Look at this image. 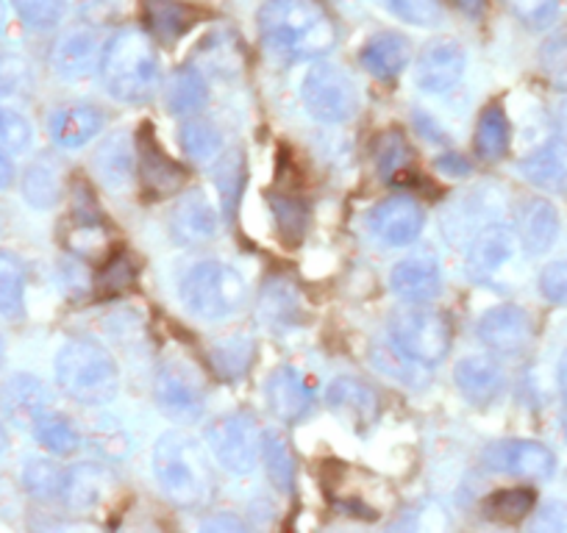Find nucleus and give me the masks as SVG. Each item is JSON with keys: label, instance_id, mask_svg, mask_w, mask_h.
Returning <instances> with one entry per match:
<instances>
[{"label": "nucleus", "instance_id": "obj_1", "mask_svg": "<svg viewBox=\"0 0 567 533\" xmlns=\"http://www.w3.org/2000/svg\"><path fill=\"white\" fill-rule=\"evenodd\" d=\"M256 20L267 48L290 62H312L337 45V23L320 0H267Z\"/></svg>", "mask_w": 567, "mask_h": 533}, {"label": "nucleus", "instance_id": "obj_2", "mask_svg": "<svg viewBox=\"0 0 567 533\" xmlns=\"http://www.w3.org/2000/svg\"><path fill=\"white\" fill-rule=\"evenodd\" d=\"M154 475L178 509H200L215 492V470L204 445L184 431L162 433L154 448Z\"/></svg>", "mask_w": 567, "mask_h": 533}, {"label": "nucleus", "instance_id": "obj_3", "mask_svg": "<svg viewBox=\"0 0 567 533\" xmlns=\"http://www.w3.org/2000/svg\"><path fill=\"white\" fill-rule=\"evenodd\" d=\"M101 79L120 103H145L159 90V56L154 40L140 29H123L103 45Z\"/></svg>", "mask_w": 567, "mask_h": 533}, {"label": "nucleus", "instance_id": "obj_4", "mask_svg": "<svg viewBox=\"0 0 567 533\" xmlns=\"http://www.w3.org/2000/svg\"><path fill=\"white\" fill-rule=\"evenodd\" d=\"M56 384L75 404L103 406L120 389V369L112 353L95 339H73L56 353Z\"/></svg>", "mask_w": 567, "mask_h": 533}, {"label": "nucleus", "instance_id": "obj_5", "mask_svg": "<svg viewBox=\"0 0 567 533\" xmlns=\"http://www.w3.org/2000/svg\"><path fill=\"white\" fill-rule=\"evenodd\" d=\"M182 301L200 320H226L243 306L245 279L223 261H198L184 273Z\"/></svg>", "mask_w": 567, "mask_h": 533}, {"label": "nucleus", "instance_id": "obj_6", "mask_svg": "<svg viewBox=\"0 0 567 533\" xmlns=\"http://www.w3.org/2000/svg\"><path fill=\"white\" fill-rule=\"evenodd\" d=\"M390 336L398 351L406 353L414 362L434 367L451 351V325L440 312L423 309V303H412L390 317Z\"/></svg>", "mask_w": 567, "mask_h": 533}, {"label": "nucleus", "instance_id": "obj_7", "mask_svg": "<svg viewBox=\"0 0 567 533\" xmlns=\"http://www.w3.org/2000/svg\"><path fill=\"white\" fill-rule=\"evenodd\" d=\"M301 101L307 112L320 123H346L357 114L359 95L351 75L334 64H318L301 81Z\"/></svg>", "mask_w": 567, "mask_h": 533}, {"label": "nucleus", "instance_id": "obj_8", "mask_svg": "<svg viewBox=\"0 0 567 533\" xmlns=\"http://www.w3.org/2000/svg\"><path fill=\"white\" fill-rule=\"evenodd\" d=\"M206 442L223 470L248 475L261 456V431L248 411H234L206 428Z\"/></svg>", "mask_w": 567, "mask_h": 533}, {"label": "nucleus", "instance_id": "obj_9", "mask_svg": "<svg viewBox=\"0 0 567 533\" xmlns=\"http://www.w3.org/2000/svg\"><path fill=\"white\" fill-rule=\"evenodd\" d=\"M154 397L156 406L165 411L171 420L195 422L204 417L206 409V389L204 380L198 378L189 364L184 362H165L156 369L154 378Z\"/></svg>", "mask_w": 567, "mask_h": 533}, {"label": "nucleus", "instance_id": "obj_10", "mask_svg": "<svg viewBox=\"0 0 567 533\" xmlns=\"http://www.w3.org/2000/svg\"><path fill=\"white\" fill-rule=\"evenodd\" d=\"M517 237L506 226H484L467 248V275L476 284L504 290L506 273L517 261Z\"/></svg>", "mask_w": 567, "mask_h": 533}, {"label": "nucleus", "instance_id": "obj_11", "mask_svg": "<svg viewBox=\"0 0 567 533\" xmlns=\"http://www.w3.org/2000/svg\"><path fill=\"white\" fill-rule=\"evenodd\" d=\"M465 75V51L454 40H434L423 48L414 67V84L429 95L454 90Z\"/></svg>", "mask_w": 567, "mask_h": 533}, {"label": "nucleus", "instance_id": "obj_12", "mask_svg": "<svg viewBox=\"0 0 567 533\" xmlns=\"http://www.w3.org/2000/svg\"><path fill=\"white\" fill-rule=\"evenodd\" d=\"M425 215L412 198H390L379 203L370 215V231L379 242L390 244V248H403L412 244L423 231Z\"/></svg>", "mask_w": 567, "mask_h": 533}, {"label": "nucleus", "instance_id": "obj_13", "mask_svg": "<svg viewBox=\"0 0 567 533\" xmlns=\"http://www.w3.org/2000/svg\"><path fill=\"white\" fill-rule=\"evenodd\" d=\"M267 404L284 422H301L315 409V389L296 367H278L267 380Z\"/></svg>", "mask_w": 567, "mask_h": 533}, {"label": "nucleus", "instance_id": "obj_14", "mask_svg": "<svg viewBox=\"0 0 567 533\" xmlns=\"http://www.w3.org/2000/svg\"><path fill=\"white\" fill-rule=\"evenodd\" d=\"M390 286L401 301L406 303H429L443 290V270L440 261L429 253L409 255L398 261L390 273Z\"/></svg>", "mask_w": 567, "mask_h": 533}, {"label": "nucleus", "instance_id": "obj_15", "mask_svg": "<svg viewBox=\"0 0 567 533\" xmlns=\"http://www.w3.org/2000/svg\"><path fill=\"white\" fill-rule=\"evenodd\" d=\"M476 334L484 347L493 353H520L532 339V320L520 306H498L489 309L476 325Z\"/></svg>", "mask_w": 567, "mask_h": 533}, {"label": "nucleus", "instance_id": "obj_16", "mask_svg": "<svg viewBox=\"0 0 567 533\" xmlns=\"http://www.w3.org/2000/svg\"><path fill=\"white\" fill-rule=\"evenodd\" d=\"M136 159H140V173L142 181H145V189H148L154 198H165V195L176 192L184 184V178H187L182 165L173 161L171 156L162 150V145L156 143L151 125H142L140 137H136Z\"/></svg>", "mask_w": 567, "mask_h": 533}, {"label": "nucleus", "instance_id": "obj_17", "mask_svg": "<svg viewBox=\"0 0 567 533\" xmlns=\"http://www.w3.org/2000/svg\"><path fill=\"white\" fill-rule=\"evenodd\" d=\"M103 123L106 119H103L101 108L90 106V103H68L51 114L48 130H51V139L59 148L75 150L92 143L103 130Z\"/></svg>", "mask_w": 567, "mask_h": 533}, {"label": "nucleus", "instance_id": "obj_18", "mask_svg": "<svg viewBox=\"0 0 567 533\" xmlns=\"http://www.w3.org/2000/svg\"><path fill=\"white\" fill-rule=\"evenodd\" d=\"M117 487L112 472L101 464H75L64 470L62 494L59 498L73 511H92L103 505Z\"/></svg>", "mask_w": 567, "mask_h": 533}, {"label": "nucleus", "instance_id": "obj_19", "mask_svg": "<svg viewBox=\"0 0 567 533\" xmlns=\"http://www.w3.org/2000/svg\"><path fill=\"white\" fill-rule=\"evenodd\" d=\"M53 73L59 79L81 81L95 73L101 64V51H97V36L90 29H73L56 42L51 53Z\"/></svg>", "mask_w": 567, "mask_h": 533}, {"label": "nucleus", "instance_id": "obj_20", "mask_svg": "<svg viewBox=\"0 0 567 533\" xmlns=\"http://www.w3.org/2000/svg\"><path fill=\"white\" fill-rule=\"evenodd\" d=\"M329 409L346 422L348 428L364 431L379 417V400L368 384L357 378H337L329 386Z\"/></svg>", "mask_w": 567, "mask_h": 533}, {"label": "nucleus", "instance_id": "obj_21", "mask_svg": "<svg viewBox=\"0 0 567 533\" xmlns=\"http://www.w3.org/2000/svg\"><path fill=\"white\" fill-rule=\"evenodd\" d=\"M171 233L178 244H204L217 237V209L204 192H189L173 209Z\"/></svg>", "mask_w": 567, "mask_h": 533}, {"label": "nucleus", "instance_id": "obj_22", "mask_svg": "<svg viewBox=\"0 0 567 533\" xmlns=\"http://www.w3.org/2000/svg\"><path fill=\"white\" fill-rule=\"evenodd\" d=\"M198 9L187 7L182 0H142V20L148 29L151 40L162 45H173L182 40L195 23H198Z\"/></svg>", "mask_w": 567, "mask_h": 533}, {"label": "nucleus", "instance_id": "obj_23", "mask_svg": "<svg viewBox=\"0 0 567 533\" xmlns=\"http://www.w3.org/2000/svg\"><path fill=\"white\" fill-rule=\"evenodd\" d=\"M493 464L498 470L509 472V475L532 478V481H545V478L554 475L556 470V456L550 453L545 445L539 442H504L493 450Z\"/></svg>", "mask_w": 567, "mask_h": 533}, {"label": "nucleus", "instance_id": "obj_24", "mask_svg": "<svg viewBox=\"0 0 567 533\" xmlns=\"http://www.w3.org/2000/svg\"><path fill=\"white\" fill-rule=\"evenodd\" d=\"M409 59H412L409 40L395 31H381V34L370 36L368 45L359 53L362 67L379 81H395L409 64Z\"/></svg>", "mask_w": 567, "mask_h": 533}, {"label": "nucleus", "instance_id": "obj_25", "mask_svg": "<svg viewBox=\"0 0 567 533\" xmlns=\"http://www.w3.org/2000/svg\"><path fill=\"white\" fill-rule=\"evenodd\" d=\"M3 411L20 426H31L45 409H51V391L34 375H12L0 389Z\"/></svg>", "mask_w": 567, "mask_h": 533}, {"label": "nucleus", "instance_id": "obj_26", "mask_svg": "<svg viewBox=\"0 0 567 533\" xmlns=\"http://www.w3.org/2000/svg\"><path fill=\"white\" fill-rule=\"evenodd\" d=\"M456 389L471 404H493L504 391V369L487 356H467L454 367Z\"/></svg>", "mask_w": 567, "mask_h": 533}, {"label": "nucleus", "instance_id": "obj_27", "mask_svg": "<svg viewBox=\"0 0 567 533\" xmlns=\"http://www.w3.org/2000/svg\"><path fill=\"white\" fill-rule=\"evenodd\" d=\"M520 173L528 184L545 192H567V143L561 139L545 143L520 161Z\"/></svg>", "mask_w": 567, "mask_h": 533}, {"label": "nucleus", "instance_id": "obj_28", "mask_svg": "<svg viewBox=\"0 0 567 533\" xmlns=\"http://www.w3.org/2000/svg\"><path fill=\"white\" fill-rule=\"evenodd\" d=\"M559 237V211L548 200H532L520 217V244L528 255L548 253Z\"/></svg>", "mask_w": 567, "mask_h": 533}, {"label": "nucleus", "instance_id": "obj_29", "mask_svg": "<svg viewBox=\"0 0 567 533\" xmlns=\"http://www.w3.org/2000/svg\"><path fill=\"white\" fill-rule=\"evenodd\" d=\"M134 156H136V145L131 148L125 134H114V137H109L95 154L97 178H101L109 189L125 187L131 178V170H134Z\"/></svg>", "mask_w": 567, "mask_h": 533}, {"label": "nucleus", "instance_id": "obj_30", "mask_svg": "<svg viewBox=\"0 0 567 533\" xmlns=\"http://www.w3.org/2000/svg\"><path fill=\"white\" fill-rule=\"evenodd\" d=\"M34 439L53 456H73L81 448V437L73 422L59 411L45 409L34 422H31Z\"/></svg>", "mask_w": 567, "mask_h": 533}, {"label": "nucleus", "instance_id": "obj_31", "mask_svg": "<svg viewBox=\"0 0 567 533\" xmlns=\"http://www.w3.org/2000/svg\"><path fill=\"white\" fill-rule=\"evenodd\" d=\"M206 101H209V84L195 64H187L173 75L167 92V106L173 114H195L206 106Z\"/></svg>", "mask_w": 567, "mask_h": 533}, {"label": "nucleus", "instance_id": "obj_32", "mask_svg": "<svg viewBox=\"0 0 567 533\" xmlns=\"http://www.w3.org/2000/svg\"><path fill=\"white\" fill-rule=\"evenodd\" d=\"M261 461H265L267 478L281 492H292L296 487V459H292L290 442L278 431L261 433Z\"/></svg>", "mask_w": 567, "mask_h": 533}, {"label": "nucleus", "instance_id": "obj_33", "mask_svg": "<svg viewBox=\"0 0 567 533\" xmlns=\"http://www.w3.org/2000/svg\"><path fill=\"white\" fill-rule=\"evenodd\" d=\"M509 148V119H506V112L493 103L482 112L476 128V154L482 159L495 161L506 154Z\"/></svg>", "mask_w": 567, "mask_h": 533}, {"label": "nucleus", "instance_id": "obj_34", "mask_svg": "<svg viewBox=\"0 0 567 533\" xmlns=\"http://www.w3.org/2000/svg\"><path fill=\"white\" fill-rule=\"evenodd\" d=\"M25 309V270L18 255L0 250V314L20 317Z\"/></svg>", "mask_w": 567, "mask_h": 533}, {"label": "nucleus", "instance_id": "obj_35", "mask_svg": "<svg viewBox=\"0 0 567 533\" xmlns=\"http://www.w3.org/2000/svg\"><path fill=\"white\" fill-rule=\"evenodd\" d=\"M182 148L184 154L193 161L204 165V161L217 159V154L223 150V137L220 130L204 117H189L182 125Z\"/></svg>", "mask_w": 567, "mask_h": 533}, {"label": "nucleus", "instance_id": "obj_36", "mask_svg": "<svg viewBox=\"0 0 567 533\" xmlns=\"http://www.w3.org/2000/svg\"><path fill=\"white\" fill-rule=\"evenodd\" d=\"M23 195L34 209H51V206H56L59 195H62V178H59L56 167L45 159L34 161L25 170Z\"/></svg>", "mask_w": 567, "mask_h": 533}, {"label": "nucleus", "instance_id": "obj_37", "mask_svg": "<svg viewBox=\"0 0 567 533\" xmlns=\"http://www.w3.org/2000/svg\"><path fill=\"white\" fill-rule=\"evenodd\" d=\"M534 503L537 494L532 489H498L484 500V514L495 522H520L528 511H534Z\"/></svg>", "mask_w": 567, "mask_h": 533}, {"label": "nucleus", "instance_id": "obj_38", "mask_svg": "<svg viewBox=\"0 0 567 533\" xmlns=\"http://www.w3.org/2000/svg\"><path fill=\"white\" fill-rule=\"evenodd\" d=\"M370 362H373V367L379 369V373L390 375L392 380H401V384H409V386L425 384V378H423L425 364L414 362V358H409L406 353L398 351V347L375 345Z\"/></svg>", "mask_w": 567, "mask_h": 533}, {"label": "nucleus", "instance_id": "obj_39", "mask_svg": "<svg viewBox=\"0 0 567 533\" xmlns=\"http://www.w3.org/2000/svg\"><path fill=\"white\" fill-rule=\"evenodd\" d=\"M259 317H265V323L272 325V328H290L298 320V301L290 292V286H267L265 297L259 303Z\"/></svg>", "mask_w": 567, "mask_h": 533}, {"label": "nucleus", "instance_id": "obj_40", "mask_svg": "<svg viewBox=\"0 0 567 533\" xmlns=\"http://www.w3.org/2000/svg\"><path fill=\"white\" fill-rule=\"evenodd\" d=\"M215 184L217 189H220L223 211H226V217H234V206H237L239 195H243V184H245L243 154H228L226 159L217 161Z\"/></svg>", "mask_w": 567, "mask_h": 533}, {"label": "nucleus", "instance_id": "obj_41", "mask_svg": "<svg viewBox=\"0 0 567 533\" xmlns=\"http://www.w3.org/2000/svg\"><path fill=\"white\" fill-rule=\"evenodd\" d=\"M12 7L29 29L48 31L62 23L68 0H12Z\"/></svg>", "mask_w": 567, "mask_h": 533}, {"label": "nucleus", "instance_id": "obj_42", "mask_svg": "<svg viewBox=\"0 0 567 533\" xmlns=\"http://www.w3.org/2000/svg\"><path fill=\"white\" fill-rule=\"evenodd\" d=\"M379 3L392 18L420 25V29H434L443 20V9L437 0H379Z\"/></svg>", "mask_w": 567, "mask_h": 533}, {"label": "nucleus", "instance_id": "obj_43", "mask_svg": "<svg viewBox=\"0 0 567 533\" xmlns=\"http://www.w3.org/2000/svg\"><path fill=\"white\" fill-rule=\"evenodd\" d=\"M64 472L56 464L42 459H31L23 470V483L37 498H59L62 494Z\"/></svg>", "mask_w": 567, "mask_h": 533}, {"label": "nucleus", "instance_id": "obj_44", "mask_svg": "<svg viewBox=\"0 0 567 533\" xmlns=\"http://www.w3.org/2000/svg\"><path fill=\"white\" fill-rule=\"evenodd\" d=\"M409 156H412V150H409V145H406V139H403L401 130H386L384 137L379 139V145H375L379 170H381V176H386V178L401 176L403 167L409 165Z\"/></svg>", "mask_w": 567, "mask_h": 533}, {"label": "nucleus", "instance_id": "obj_45", "mask_svg": "<svg viewBox=\"0 0 567 533\" xmlns=\"http://www.w3.org/2000/svg\"><path fill=\"white\" fill-rule=\"evenodd\" d=\"M31 123L20 112H12V108L0 106V148L12 150V154H20L31 145Z\"/></svg>", "mask_w": 567, "mask_h": 533}, {"label": "nucleus", "instance_id": "obj_46", "mask_svg": "<svg viewBox=\"0 0 567 533\" xmlns=\"http://www.w3.org/2000/svg\"><path fill=\"white\" fill-rule=\"evenodd\" d=\"M250 356H254V345L248 339H231L215 351V364L228 380H237L239 375L248 369Z\"/></svg>", "mask_w": 567, "mask_h": 533}, {"label": "nucleus", "instance_id": "obj_47", "mask_svg": "<svg viewBox=\"0 0 567 533\" xmlns=\"http://www.w3.org/2000/svg\"><path fill=\"white\" fill-rule=\"evenodd\" d=\"M539 62H543L545 75L554 81L559 90H567V31L550 36L539 51Z\"/></svg>", "mask_w": 567, "mask_h": 533}, {"label": "nucleus", "instance_id": "obj_48", "mask_svg": "<svg viewBox=\"0 0 567 533\" xmlns=\"http://www.w3.org/2000/svg\"><path fill=\"white\" fill-rule=\"evenodd\" d=\"M136 281V266L131 261V255L125 250L114 253L112 259L106 261L101 273V290L103 292H125L128 286H134Z\"/></svg>", "mask_w": 567, "mask_h": 533}, {"label": "nucleus", "instance_id": "obj_49", "mask_svg": "<svg viewBox=\"0 0 567 533\" xmlns=\"http://www.w3.org/2000/svg\"><path fill=\"white\" fill-rule=\"evenodd\" d=\"M539 292L554 306H567V261H550L539 273Z\"/></svg>", "mask_w": 567, "mask_h": 533}, {"label": "nucleus", "instance_id": "obj_50", "mask_svg": "<svg viewBox=\"0 0 567 533\" xmlns=\"http://www.w3.org/2000/svg\"><path fill=\"white\" fill-rule=\"evenodd\" d=\"M512 12L528 25H545L559 12V0H506Z\"/></svg>", "mask_w": 567, "mask_h": 533}, {"label": "nucleus", "instance_id": "obj_51", "mask_svg": "<svg viewBox=\"0 0 567 533\" xmlns=\"http://www.w3.org/2000/svg\"><path fill=\"white\" fill-rule=\"evenodd\" d=\"M537 531H550V533H567V503L559 500H550L543 509L537 511V520H534Z\"/></svg>", "mask_w": 567, "mask_h": 533}, {"label": "nucleus", "instance_id": "obj_52", "mask_svg": "<svg viewBox=\"0 0 567 533\" xmlns=\"http://www.w3.org/2000/svg\"><path fill=\"white\" fill-rule=\"evenodd\" d=\"M437 167H440V173H449V176H454V178L467 176V173H471V165H467V161L456 154H449V156H443V159H437Z\"/></svg>", "mask_w": 567, "mask_h": 533}, {"label": "nucleus", "instance_id": "obj_53", "mask_svg": "<svg viewBox=\"0 0 567 533\" xmlns=\"http://www.w3.org/2000/svg\"><path fill=\"white\" fill-rule=\"evenodd\" d=\"M556 378H559V395H561V420H565V433H567V351L561 353L559 367H556Z\"/></svg>", "mask_w": 567, "mask_h": 533}, {"label": "nucleus", "instance_id": "obj_54", "mask_svg": "<svg viewBox=\"0 0 567 533\" xmlns=\"http://www.w3.org/2000/svg\"><path fill=\"white\" fill-rule=\"evenodd\" d=\"M14 181V165L7 156V150L0 148V189H9Z\"/></svg>", "mask_w": 567, "mask_h": 533}, {"label": "nucleus", "instance_id": "obj_55", "mask_svg": "<svg viewBox=\"0 0 567 533\" xmlns=\"http://www.w3.org/2000/svg\"><path fill=\"white\" fill-rule=\"evenodd\" d=\"M454 3L462 12L471 14V18H478V14H484V9H487V0H454Z\"/></svg>", "mask_w": 567, "mask_h": 533}, {"label": "nucleus", "instance_id": "obj_56", "mask_svg": "<svg viewBox=\"0 0 567 533\" xmlns=\"http://www.w3.org/2000/svg\"><path fill=\"white\" fill-rule=\"evenodd\" d=\"M9 448V433H7V426H3V420H0V453Z\"/></svg>", "mask_w": 567, "mask_h": 533}, {"label": "nucleus", "instance_id": "obj_57", "mask_svg": "<svg viewBox=\"0 0 567 533\" xmlns=\"http://www.w3.org/2000/svg\"><path fill=\"white\" fill-rule=\"evenodd\" d=\"M3 31H7V9H3V0H0V42H3Z\"/></svg>", "mask_w": 567, "mask_h": 533}, {"label": "nucleus", "instance_id": "obj_58", "mask_svg": "<svg viewBox=\"0 0 567 533\" xmlns=\"http://www.w3.org/2000/svg\"><path fill=\"white\" fill-rule=\"evenodd\" d=\"M3 353H7V347H3V339H0V364H3Z\"/></svg>", "mask_w": 567, "mask_h": 533}]
</instances>
